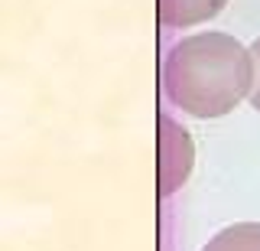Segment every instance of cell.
I'll list each match as a JSON object with an SVG mask.
<instances>
[{"label":"cell","instance_id":"obj_5","mask_svg":"<svg viewBox=\"0 0 260 251\" xmlns=\"http://www.w3.org/2000/svg\"><path fill=\"white\" fill-rule=\"evenodd\" d=\"M250 55H254V92H250V104L260 111V36L250 43Z\"/></svg>","mask_w":260,"mask_h":251},{"label":"cell","instance_id":"obj_1","mask_svg":"<svg viewBox=\"0 0 260 251\" xmlns=\"http://www.w3.org/2000/svg\"><path fill=\"white\" fill-rule=\"evenodd\" d=\"M162 92L192 118H221L254 92V55L228 33L185 36L162 59Z\"/></svg>","mask_w":260,"mask_h":251},{"label":"cell","instance_id":"obj_2","mask_svg":"<svg viewBox=\"0 0 260 251\" xmlns=\"http://www.w3.org/2000/svg\"><path fill=\"white\" fill-rule=\"evenodd\" d=\"M195 163V144L189 131L169 118L166 111L159 115V192L173 196V192L189 180Z\"/></svg>","mask_w":260,"mask_h":251},{"label":"cell","instance_id":"obj_3","mask_svg":"<svg viewBox=\"0 0 260 251\" xmlns=\"http://www.w3.org/2000/svg\"><path fill=\"white\" fill-rule=\"evenodd\" d=\"M228 0H159V20L166 26H195L224 10Z\"/></svg>","mask_w":260,"mask_h":251},{"label":"cell","instance_id":"obj_4","mask_svg":"<svg viewBox=\"0 0 260 251\" xmlns=\"http://www.w3.org/2000/svg\"><path fill=\"white\" fill-rule=\"evenodd\" d=\"M202 251H260V222H234L221 229Z\"/></svg>","mask_w":260,"mask_h":251}]
</instances>
